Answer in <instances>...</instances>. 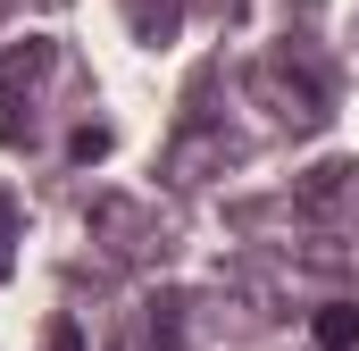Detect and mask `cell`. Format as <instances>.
Returning a JSON list of instances; mask_svg holds the SVG:
<instances>
[{
  "mask_svg": "<svg viewBox=\"0 0 359 351\" xmlns=\"http://www.w3.org/2000/svg\"><path fill=\"white\" fill-rule=\"evenodd\" d=\"M351 335H359V318H351V310H334V318H318V343H326V351H343Z\"/></svg>",
  "mask_w": 359,
  "mask_h": 351,
  "instance_id": "6da1fadb",
  "label": "cell"
}]
</instances>
